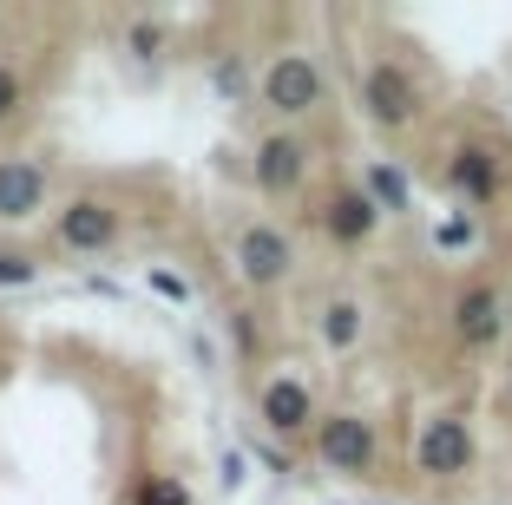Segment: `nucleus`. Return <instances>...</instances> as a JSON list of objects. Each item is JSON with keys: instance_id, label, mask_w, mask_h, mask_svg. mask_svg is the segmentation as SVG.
I'll return each instance as SVG.
<instances>
[{"instance_id": "obj_1", "label": "nucleus", "mask_w": 512, "mask_h": 505, "mask_svg": "<svg viewBox=\"0 0 512 505\" xmlns=\"http://www.w3.org/2000/svg\"><path fill=\"white\" fill-rule=\"evenodd\" d=\"M362 105H368V119L381 125V132H401V125L421 119V86H414V73H401V66H368L362 79Z\"/></svg>"}, {"instance_id": "obj_2", "label": "nucleus", "mask_w": 512, "mask_h": 505, "mask_svg": "<svg viewBox=\"0 0 512 505\" xmlns=\"http://www.w3.org/2000/svg\"><path fill=\"white\" fill-rule=\"evenodd\" d=\"M263 105H270V112H283V119L316 112V105H322V73H316V60H302V53L270 60V73H263Z\"/></svg>"}, {"instance_id": "obj_3", "label": "nucleus", "mask_w": 512, "mask_h": 505, "mask_svg": "<svg viewBox=\"0 0 512 505\" xmlns=\"http://www.w3.org/2000/svg\"><path fill=\"white\" fill-rule=\"evenodd\" d=\"M414 466H421L427 479H460V473H467V466H473V433H467V420H453V414L427 420L421 440H414Z\"/></svg>"}, {"instance_id": "obj_4", "label": "nucleus", "mask_w": 512, "mask_h": 505, "mask_svg": "<svg viewBox=\"0 0 512 505\" xmlns=\"http://www.w3.org/2000/svg\"><path fill=\"white\" fill-rule=\"evenodd\" d=\"M316 453L335 466V473L362 479L368 466H375V427H368L362 414H329V420L316 427Z\"/></svg>"}, {"instance_id": "obj_5", "label": "nucleus", "mask_w": 512, "mask_h": 505, "mask_svg": "<svg viewBox=\"0 0 512 505\" xmlns=\"http://www.w3.org/2000/svg\"><path fill=\"white\" fill-rule=\"evenodd\" d=\"M302 178H309V145H302V138L276 132V138L256 145V184H263L270 197H289Z\"/></svg>"}, {"instance_id": "obj_6", "label": "nucleus", "mask_w": 512, "mask_h": 505, "mask_svg": "<svg viewBox=\"0 0 512 505\" xmlns=\"http://www.w3.org/2000/svg\"><path fill=\"white\" fill-rule=\"evenodd\" d=\"M112 237H119V210L99 204V197H73V204L60 210V243H66V250L99 256Z\"/></svg>"}, {"instance_id": "obj_7", "label": "nucleus", "mask_w": 512, "mask_h": 505, "mask_svg": "<svg viewBox=\"0 0 512 505\" xmlns=\"http://www.w3.org/2000/svg\"><path fill=\"white\" fill-rule=\"evenodd\" d=\"M256 414H263V427L270 433H302L309 420H316V401H309V381H296V374H276L263 394H256Z\"/></svg>"}, {"instance_id": "obj_8", "label": "nucleus", "mask_w": 512, "mask_h": 505, "mask_svg": "<svg viewBox=\"0 0 512 505\" xmlns=\"http://www.w3.org/2000/svg\"><path fill=\"white\" fill-rule=\"evenodd\" d=\"M453 328H460V342L467 348H493L499 328H506V296L493 283H473L467 296L453 302Z\"/></svg>"}, {"instance_id": "obj_9", "label": "nucleus", "mask_w": 512, "mask_h": 505, "mask_svg": "<svg viewBox=\"0 0 512 505\" xmlns=\"http://www.w3.org/2000/svg\"><path fill=\"white\" fill-rule=\"evenodd\" d=\"M237 269L250 276V283H283V276H289V243H283V230L250 223V230L237 237Z\"/></svg>"}, {"instance_id": "obj_10", "label": "nucleus", "mask_w": 512, "mask_h": 505, "mask_svg": "<svg viewBox=\"0 0 512 505\" xmlns=\"http://www.w3.org/2000/svg\"><path fill=\"white\" fill-rule=\"evenodd\" d=\"M40 204H46V171L27 164V158H7V164H0V217L27 223Z\"/></svg>"}, {"instance_id": "obj_11", "label": "nucleus", "mask_w": 512, "mask_h": 505, "mask_svg": "<svg viewBox=\"0 0 512 505\" xmlns=\"http://www.w3.org/2000/svg\"><path fill=\"white\" fill-rule=\"evenodd\" d=\"M322 223H329V237H335V243H362V237H375L381 210L368 204L362 191H342V197H329V210H322Z\"/></svg>"}, {"instance_id": "obj_12", "label": "nucleus", "mask_w": 512, "mask_h": 505, "mask_svg": "<svg viewBox=\"0 0 512 505\" xmlns=\"http://www.w3.org/2000/svg\"><path fill=\"white\" fill-rule=\"evenodd\" d=\"M447 178H453V191H467L473 204H486V197L499 191L493 151H480V145H467V151H460V158H453V171H447Z\"/></svg>"}, {"instance_id": "obj_13", "label": "nucleus", "mask_w": 512, "mask_h": 505, "mask_svg": "<svg viewBox=\"0 0 512 505\" xmlns=\"http://www.w3.org/2000/svg\"><path fill=\"white\" fill-rule=\"evenodd\" d=\"M362 197H368L375 210H414V191H407V178L394 171V164H368Z\"/></svg>"}, {"instance_id": "obj_14", "label": "nucleus", "mask_w": 512, "mask_h": 505, "mask_svg": "<svg viewBox=\"0 0 512 505\" xmlns=\"http://www.w3.org/2000/svg\"><path fill=\"white\" fill-rule=\"evenodd\" d=\"M322 342L329 348H355L362 342V309H355V302H329V309H322Z\"/></svg>"}, {"instance_id": "obj_15", "label": "nucleus", "mask_w": 512, "mask_h": 505, "mask_svg": "<svg viewBox=\"0 0 512 505\" xmlns=\"http://www.w3.org/2000/svg\"><path fill=\"white\" fill-rule=\"evenodd\" d=\"M27 283H40V263H27V256H14V250H0V289H27Z\"/></svg>"}, {"instance_id": "obj_16", "label": "nucleus", "mask_w": 512, "mask_h": 505, "mask_svg": "<svg viewBox=\"0 0 512 505\" xmlns=\"http://www.w3.org/2000/svg\"><path fill=\"white\" fill-rule=\"evenodd\" d=\"M138 505H191V492H184L178 479H145V486H138Z\"/></svg>"}, {"instance_id": "obj_17", "label": "nucleus", "mask_w": 512, "mask_h": 505, "mask_svg": "<svg viewBox=\"0 0 512 505\" xmlns=\"http://www.w3.org/2000/svg\"><path fill=\"white\" fill-rule=\"evenodd\" d=\"M434 243H440V250H460V243H473V223H467V217H447V223L434 230Z\"/></svg>"}, {"instance_id": "obj_18", "label": "nucleus", "mask_w": 512, "mask_h": 505, "mask_svg": "<svg viewBox=\"0 0 512 505\" xmlns=\"http://www.w3.org/2000/svg\"><path fill=\"white\" fill-rule=\"evenodd\" d=\"M132 53L138 60H158V53H165V33L158 27H132Z\"/></svg>"}, {"instance_id": "obj_19", "label": "nucleus", "mask_w": 512, "mask_h": 505, "mask_svg": "<svg viewBox=\"0 0 512 505\" xmlns=\"http://www.w3.org/2000/svg\"><path fill=\"white\" fill-rule=\"evenodd\" d=\"M20 112V79H14V66H0V119H14Z\"/></svg>"}]
</instances>
